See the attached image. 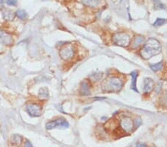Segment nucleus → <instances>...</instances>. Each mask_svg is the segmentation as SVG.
I'll list each match as a JSON object with an SVG mask.
<instances>
[{
  "label": "nucleus",
  "mask_w": 167,
  "mask_h": 147,
  "mask_svg": "<svg viewBox=\"0 0 167 147\" xmlns=\"http://www.w3.org/2000/svg\"><path fill=\"white\" fill-rule=\"evenodd\" d=\"M161 52V46L158 40L150 38L147 40L141 50V55L145 60H149Z\"/></svg>",
  "instance_id": "1"
},
{
  "label": "nucleus",
  "mask_w": 167,
  "mask_h": 147,
  "mask_svg": "<svg viewBox=\"0 0 167 147\" xmlns=\"http://www.w3.org/2000/svg\"><path fill=\"white\" fill-rule=\"evenodd\" d=\"M130 75H131V77H132L131 89H132L133 91H135V92H139L137 88V76H138V72H137V71H133L132 72H131Z\"/></svg>",
  "instance_id": "12"
},
{
  "label": "nucleus",
  "mask_w": 167,
  "mask_h": 147,
  "mask_svg": "<svg viewBox=\"0 0 167 147\" xmlns=\"http://www.w3.org/2000/svg\"><path fill=\"white\" fill-rule=\"evenodd\" d=\"M6 2L10 6H16L17 4V0H7Z\"/></svg>",
  "instance_id": "20"
},
{
  "label": "nucleus",
  "mask_w": 167,
  "mask_h": 147,
  "mask_svg": "<svg viewBox=\"0 0 167 147\" xmlns=\"http://www.w3.org/2000/svg\"><path fill=\"white\" fill-rule=\"evenodd\" d=\"M75 55V48L73 45L68 44L62 48L60 51V56L64 61L73 59Z\"/></svg>",
  "instance_id": "4"
},
{
  "label": "nucleus",
  "mask_w": 167,
  "mask_h": 147,
  "mask_svg": "<svg viewBox=\"0 0 167 147\" xmlns=\"http://www.w3.org/2000/svg\"><path fill=\"white\" fill-rule=\"evenodd\" d=\"M39 98L42 100H45L48 98V90L47 88L44 87L40 88L38 94Z\"/></svg>",
  "instance_id": "15"
},
{
  "label": "nucleus",
  "mask_w": 167,
  "mask_h": 147,
  "mask_svg": "<svg viewBox=\"0 0 167 147\" xmlns=\"http://www.w3.org/2000/svg\"><path fill=\"white\" fill-rule=\"evenodd\" d=\"M69 126V124L67 122V121L63 117H59L56 119L53 120L51 121H49L45 125V128L48 130H51L55 128H68Z\"/></svg>",
  "instance_id": "5"
},
{
  "label": "nucleus",
  "mask_w": 167,
  "mask_h": 147,
  "mask_svg": "<svg viewBox=\"0 0 167 147\" xmlns=\"http://www.w3.org/2000/svg\"><path fill=\"white\" fill-rule=\"evenodd\" d=\"M154 88V83L151 78H146L143 81V91L146 94H149Z\"/></svg>",
  "instance_id": "9"
},
{
  "label": "nucleus",
  "mask_w": 167,
  "mask_h": 147,
  "mask_svg": "<svg viewBox=\"0 0 167 147\" xmlns=\"http://www.w3.org/2000/svg\"><path fill=\"white\" fill-rule=\"evenodd\" d=\"M7 0H0V4H3L6 2Z\"/></svg>",
  "instance_id": "23"
},
{
  "label": "nucleus",
  "mask_w": 167,
  "mask_h": 147,
  "mask_svg": "<svg viewBox=\"0 0 167 147\" xmlns=\"http://www.w3.org/2000/svg\"><path fill=\"white\" fill-rule=\"evenodd\" d=\"M123 86V81L118 77H110L105 79L102 83V89L107 92H118Z\"/></svg>",
  "instance_id": "2"
},
{
  "label": "nucleus",
  "mask_w": 167,
  "mask_h": 147,
  "mask_svg": "<svg viewBox=\"0 0 167 147\" xmlns=\"http://www.w3.org/2000/svg\"><path fill=\"white\" fill-rule=\"evenodd\" d=\"M136 147H147L146 146L145 144H138L136 145Z\"/></svg>",
  "instance_id": "22"
},
{
  "label": "nucleus",
  "mask_w": 167,
  "mask_h": 147,
  "mask_svg": "<svg viewBox=\"0 0 167 147\" xmlns=\"http://www.w3.org/2000/svg\"><path fill=\"white\" fill-rule=\"evenodd\" d=\"M16 15L21 20H25L27 19V17H28L26 12L24 10H22V9H19V10L16 12Z\"/></svg>",
  "instance_id": "17"
},
{
  "label": "nucleus",
  "mask_w": 167,
  "mask_h": 147,
  "mask_svg": "<svg viewBox=\"0 0 167 147\" xmlns=\"http://www.w3.org/2000/svg\"><path fill=\"white\" fill-rule=\"evenodd\" d=\"M25 147H33V145L31 144V143L29 141H26L25 143Z\"/></svg>",
  "instance_id": "21"
},
{
  "label": "nucleus",
  "mask_w": 167,
  "mask_h": 147,
  "mask_svg": "<svg viewBox=\"0 0 167 147\" xmlns=\"http://www.w3.org/2000/svg\"><path fill=\"white\" fill-rule=\"evenodd\" d=\"M2 14L5 21H13L15 17V13L10 9L4 8L2 10Z\"/></svg>",
  "instance_id": "10"
},
{
  "label": "nucleus",
  "mask_w": 167,
  "mask_h": 147,
  "mask_svg": "<svg viewBox=\"0 0 167 147\" xmlns=\"http://www.w3.org/2000/svg\"><path fill=\"white\" fill-rule=\"evenodd\" d=\"M120 125L121 129L126 132H130L132 130L133 127H134L133 121L129 117H122V119L120 120Z\"/></svg>",
  "instance_id": "7"
},
{
  "label": "nucleus",
  "mask_w": 167,
  "mask_h": 147,
  "mask_svg": "<svg viewBox=\"0 0 167 147\" xmlns=\"http://www.w3.org/2000/svg\"><path fill=\"white\" fill-rule=\"evenodd\" d=\"M83 4L91 8H95L100 2V0H82Z\"/></svg>",
  "instance_id": "16"
},
{
  "label": "nucleus",
  "mask_w": 167,
  "mask_h": 147,
  "mask_svg": "<svg viewBox=\"0 0 167 147\" xmlns=\"http://www.w3.org/2000/svg\"><path fill=\"white\" fill-rule=\"evenodd\" d=\"M164 67V64H163V62H160L158 63H155V64L150 65V68L153 71L156 72L157 71H160Z\"/></svg>",
  "instance_id": "18"
},
{
  "label": "nucleus",
  "mask_w": 167,
  "mask_h": 147,
  "mask_svg": "<svg viewBox=\"0 0 167 147\" xmlns=\"http://www.w3.org/2000/svg\"><path fill=\"white\" fill-rule=\"evenodd\" d=\"M42 1H46V0H42Z\"/></svg>",
  "instance_id": "24"
},
{
  "label": "nucleus",
  "mask_w": 167,
  "mask_h": 147,
  "mask_svg": "<svg viewBox=\"0 0 167 147\" xmlns=\"http://www.w3.org/2000/svg\"><path fill=\"white\" fill-rule=\"evenodd\" d=\"M167 22V20L164 18H157V20H155L154 23H153V25L155 27H161L162 25H164V24H166Z\"/></svg>",
  "instance_id": "19"
},
{
  "label": "nucleus",
  "mask_w": 167,
  "mask_h": 147,
  "mask_svg": "<svg viewBox=\"0 0 167 147\" xmlns=\"http://www.w3.org/2000/svg\"><path fill=\"white\" fill-rule=\"evenodd\" d=\"M79 93L83 96H88L91 94V90H90L89 83L87 81H83L80 85L79 88Z\"/></svg>",
  "instance_id": "11"
},
{
  "label": "nucleus",
  "mask_w": 167,
  "mask_h": 147,
  "mask_svg": "<svg viewBox=\"0 0 167 147\" xmlns=\"http://www.w3.org/2000/svg\"><path fill=\"white\" fill-rule=\"evenodd\" d=\"M144 42H145V38H144L143 36H141V35H137L134 38L132 44V48L135 49V48L142 45Z\"/></svg>",
  "instance_id": "13"
},
{
  "label": "nucleus",
  "mask_w": 167,
  "mask_h": 147,
  "mask_svg": "<svg viewBox=\"0 0 167 147\" xmlns=\"http://www.w3.org/2000/svg\"><path fill=\"white\" fill-rule=\"evenodd\" d=\"M22 142V138L19 134H13L10 137V144L13 145H20Z\"/></svg>",
  "instance_id": "14"
},
{
  "label": "nucleus",
  "mask_w": 167,
  "mask_h": 147,
  "mask_svg": "<svg viewBox=\"0 0 167 147\" xmlns=\"http://www.w3.org/2000/svg\"><path fill=\"white\" fill-rule=\"evenodd\" d=\"M13 43V37L8 33L3 30H0V44L5 45H10Z\"/></svg>",
  "instance_id": "8"
},
{
  "label": "nucleus",
  "mask_w": 167,
  "mask_h": 147,
  "mask_svg": "<svg viewBox=\"0 0 167 147\" xmlns=\"http://www.w3.org/2000/svg\"><path fill=\"white\" fill-rule=\"evenodd\" d=\"M25 110L31 117H40L42 112V107L36 102H29L25 106Z\"/></svg>",
  "instance_id": "6"
},
{
  "label": "nucleus",
  "mask_w": 167,
  "mask_h": 147,
  "mask_svg": "<svg viewBox=\"0 0 167 147\" xmlns=\"http://www.w3.org/2000/svg\"><path fill=\"white\" fill-rule=\"evenodd\" d=\"M113 42L117 45L121 47H128L130 45L131 38L128 33L124 32H118L113 36Z\"/></svg>",
  "instance_id": "3"
}]
</instances>
